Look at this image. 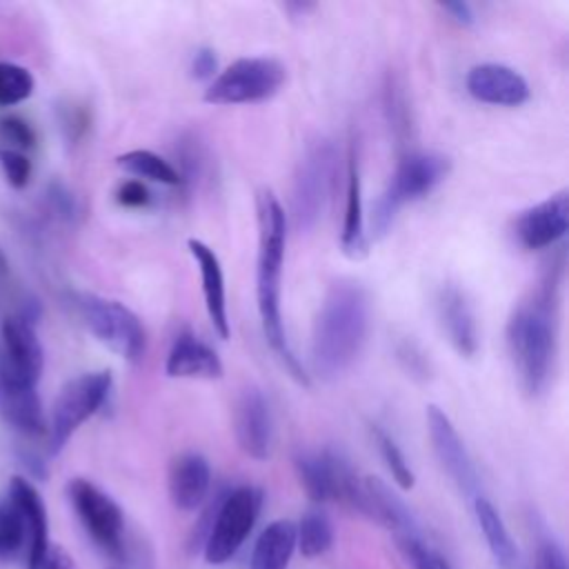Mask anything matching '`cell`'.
<instances>
[{
    "instance_id": "1",
    "label": "cell",
    "mask_w": 569,
    "mask_h": 569,
    "mask_svg": "<svg viewBox=\"0 0 569 569\" xmlns=\"http://www.w3.org/2000/svg\"><path fill=\"white\" fill-rule=\"evenodd\" d=\"M562 282V260L547 269L540 284L520 300L505 329L507 351L522 391L540 396L551 378L558 353V300Z\"/></svg>"
},
{
    "instance_id": "2",
    "label": "cell",
    "mask_w": 569,
    "mask_h": 569,
    "mask_svg": "<svg viewBox=\"0 0 569 569\" xmlns=\"http://www.w3.org/2000/svg\"><path fill=\"white\" fill-rule=\"evenodd\" d=\"M258 207V258H256V300L264 340L276 353L282 369L300 385L309 387V373L293 353L280 311V278L287 242V216L271 189H262L256 200Z\"/></svg>"
},
{
    "instance_id": "3",
    "label": "cell",
    "mask_w": 569,
    "mask_h": 569,
    "mask_svg": "<svg viewBox=\"0 0 569 569\" xmlns=\"http://www.w3.org/2000/svg\"><path fill=\"white\" fill-rule=\"evenodd\" d=\"M369 320V296L360 282L340 278L329 284L311 331V365L322 380H338L351 369L365 349Z\"/></svg>"
},
{
    "instance_id": "4",
    "label": "cell",
    "mask_w": 569,
    "mask_h": 569,
    "mask_svg": "<svg viewBox=\"0 0 569 569\" xmlns=\"http://www.w3.org/2000/svg\"><path fill=\"white\" fill-rule=\"evenodd\" d=\"M451 162L447 156L436 151H409L400 158L393 176L389 178L385 191L376 200L371 213V233L382 238L389 233L402 204L429 196L447 176Z\"/></svg>"
},
{
    "instance_id": "5",
    "label": "cell",
    "mask_w": 569,
    "mask_h": 569,
    "mask_svg": "<svg viewBox=\"0 0 569 569\" xmlns=\"http://www.w3.org/2000/svg\"><path fill=\"white\" fill-rule=\"evenodd\" d=\"M260 507L262 491L253 485H240L218 496L202 542V556L209 565H224L240 551L260 516Z\"/></svg>"
},
{
    "instance_id": "6",
    "label": "cell",
    "mask_w": 569,
    "mask_h": 569,
    "mask_svg": "<svg viewBox=\"0 0 569 569\" xmlns=\"http://www.w3.org/2000/svg\"><path fill=\"white\" fill-rule=\"evenodd\" d=\"M293 467L311 502H342L358 513L362 511V478L340 451H298Z\"/></svg>"
},
{
    "instance_id": "7",
    "label": "cell",
    "mask_w": 569,
    "mask_h": 569,
    "mask_svg": "<svg viewBox=\"0 0 569 569\" xmlns=\"http://www.w3.org/2000/svg\"><path fill=\"white\" fill-rule=\"evenodd\" d=\"M287 80V69L269 56L238 58L224 67L204 89L209 104H253L273 98Z\"/></svg>"
},
{
    "instance_id": "8",
    "label": "cell",
    "mask_w": 569,
    "mask_h": 569,
    "mask_svg": "<svg viewBox=\"0 0 569 569\" xmlns=\"http://www.w3.org/2000/svg\"><path fill=\"white\" fill-rule=\"evenodd\" d=\"M73 305L93 338L116 356L129 362H138L144 356L147 333L129 307L96 293H78Z\"/></svg>"
},
{
    "instance_id": "9",
    "label": "cell",
    "mask_w": 569,
    "mask_h": 569,
    "mask_svg": "<svg viewBox=\"0 0 569 569\" xmlns=\"http://www.w3.org/2000/svg\"><path fill=\"white\" fill-rule=\"evenodd\" d=\"M111 373L102 371H87L71 378L56 396L51 405V416L47 422V440L49 453H58L71 436L93 416L100 411L104 400L111 391Z\"/></svg>"
},
{
    "instance_id": "10",
    "label": "cell",
    "mask_w": 569,
    "mask_h": 569,
    "mask_svg": "<svg viewBox=\"0 0 569 569\" xmlns=\"http://www.w3.org/2000/svg\"><path fill=\"white\" fill-rule=\"evenodd\" d=\"M67 496L91 542L120 565L127 556L124 513L120 505L87 478L69 480Z\"/></svg>"
},
{
    "instance_id": "11",
    "label": "cell",
    "mask_w": 569,
    "mask_h": 569,
    "mask_svg": "<svg viewBox=\"0 0 569 569\" xmlns=\"http://www.w3.org/2000/svg\"><path fill=\"white\" fill-rule=\"evenodd\" d=\"M336 151L327 140H318L302 153L291 191V216L298 231H309L325 211L333 187Z\"/></svg>"
},
{
    "instance_id": "12",
    "label": "cell",
    "mask_w": 569,
    "mask_h": 569,
    "mask_svg": "<svg viewBox=\"0 0 569 569\" xmlns=\"http://www.w3.org/2000/svg\"><path fill=\"white\" fill-rule=\"evenodd\" d=\"M44 367V351L36 320L27 313L7 316L0 325V385L38 389Z\"/></svg>"
},
{
    "instance_id": "13",
    "label": "cell",
    "mask_w": 569,
    "mask_h": 569,
    "mask_svg": "<svg viewBox=\"0 0 569 569\" xmlns=\"http://www.w3.org/2000/svg\"><path fill=\"white\" fill-rule=\"evenodd\" d=\"M427 431H429L431 449H433L440 467L447 471V476L456 482V487L465 496L478 498L480 496V478H478L476 465H473L460 433L456 431L453 422L436 405L427 407Z\"/></svg>"
},
{
    "instance_id": "14",
    "label": "cell",
    "mask_w": 569,
    "mask_h": 569,
    "mask_svg": "<svg viewBox=\"0 0 569 569\" xmlns=\"http://www.w3.org/2000/svg\"><path fill=\"white\" fill-rule=\"evenodd\" d=\"M233 433L244 456L267 460L273 447V416L269 400L258 387L240 391L233 407Z\"/></svg>"
},
{
    "instance_id": "15",
    "label": "cell",
    "mask_w": 569,
    "mask_h": 569,
    "mask_svg": "<svg viewBox=\"0 0 569 569\" xmlns=\"http://www.w3.org/2000/svg\"><path fill=\"white\" fill-rule=\"evenodd\" d=\"M436 311L440 329L460 358H473L480 347L476 311L465 293L453 282H445L436 296Z\"/></svg>"
},
{
    "instance_id": "16",
    "label": "cell",
    "mask_w": 569,
    "mask_h": 569,
    "mask_svg": "<svg viewBox=\"0 0 569 569\" xmlns=\"http://www.w3.org/2000/svg\"><path fill=\"white\" fill-rule=\"evenodd\" d=\"M567 229H569L567 191L553 193L547 200L525 209L513 222L516 240L531 251L553 247L560 238H565Z\"/></svg>"
},
{
    "instance_id": "17",
    "label": "cell",
    "mask_w": 569,
    "mask_h": 569,
    "mask_svg": "<svg viewBox=\"0 0 569 569\" xmlns=\"http://www.w3.org/2000/svg\"><path fill=\"white\" fill-rule=\"evenodd\" d=\"M7 496L16 502L18 511L22 516V522H24L27 569H40L53 549L51 538H49L47 505H44L40 491L22 476L11 478V482L7 487Z\"/></svg>"
},
{
    "instance_id": "18",
    "label": "cell",
    "mask_w": 569,
    "mask_h": 569,
    "mask_svg": "<svg viewBox=\"0 0 569 569\" xmlns=\"http://www.w3.org/2000/svg\"><path fill=\"white\" fill-rule=\"evenodd\" d=\"M465 87L478 102L493 107H520L529 100L527 80L500 62H482L467 71Z\"/></svg>"
},
{
    "instance_id": "19",
    "label": "cell",
    "mask_w": 569,
    "mask_h": 569,
    "mask_svg": "<svg viewBox=\"0 0 569 569\" xmlns=\"http://www.w3.org/2000/svg\"><path fill=\"white\" fill-rule=\"evenodd\" d=\"M167 489L171 505L180 511H196L209 496L211 467L202 453L184 451L169 465Z\"/></svg>"
},
{
    "instance_id": "20",
    "label": "cell",
    "mask_w": 569,
    "mask_h": 569,
    "mask_svg": "<svg viewBox=\"0 0 569 569\" xmlns=\"http://www.w3.org/2000/svg\"><path fill=\"white\" fill-rule=\"evenodd\" d=\"M365 518L371 522L387 527L396 533V538L420 536L418 522L402 498L380 478L367 476L362 478V511Z\"/></svg>"
},
{
    "instance_id": "21",
    "label": "cell",
    "mask_w": 569,
    "mask_h": 569,
    "mask_svg": "<svg viewBox=\"0 0 569 569\" xmlns=\"http://www.w3.org/2000/svg\"><path fill=\"white\" fill-rule=\"evenodd\" d=\"M340 249L351 260H362L369 253V236L365 231V207H362V178H360L356 140H351L349 156H347V191H345Z\"/></svg>"
},
{
    "instance_id": "22",
    "label": "cell",
    "mask_w": 569,
    "mask_h": 569,
    "mask_svg": "<svg viewBox=\"0 0 569 569\" xmlns=\"http://www.w3.org/2000/svg\"><path fill=\"white\" fill-rule=\"evenodd\" d=\"M164 373L169 378H189V380H218L224 373L220 356L202 342L198 336L184 331L178 333L167 360Z\"/></svg>"
},
{
    "instance_id": "23",
    "label": "cell",
    "mask_w": 569,
    "mask_h": 569,
    "mask_svg": "<svg viewBox=\"0 0 569 569\" xmlns=\"http://www.w3.org/2000/svg\"><path fill=\"white\" fill-rule=\"evenodd\" d=\"M191 258L198 264L200 280H202V296H204V309L211 320V327L216 333L227 340L229 338V313H227V296H224V273L222 264L218 260V253L204 244L202 240L189 238L187 242Z\"/></svg>"
},
{
    "instance_id": "24",
    "label": "cell",
    "mask_w": 569,
    "mask_h": 569,
    "mask_svg": "<svg viewBox=\"0 0 569 569\" xmlns=\"http://www.w3.org/2000/svg\"><path fill=\"white\" fill-rule=\"evenodd\" d=\"M0 416L22 436L36 438L47 433V418L38 389L0 385Z\"/></svg>"
},
{
    "instance_id": "25",
    "label": "cell",
    "mask_w": 569,
    "mask_h": 569,
    "mask_svg": "<svg viewBox=\"0 0 569 569\" xmlns=\"http://www.w3.org/2000/svg\"><path fill=\"white\" fill-rule=\"evenodd\" d=\"M296 551V525L291 520L269 522L253 542L249 569H287Z\"/></svg>"
},
{
    "instance_id": "26",
    "label": "cell",
    "mask_w": 569,
    "mask_h": 569,
    "mask_svg": "<svg viewBox=\"0 0 569 569\" xmlns=\"http://www.w3.org/2000/svg\"><path fill=\"white\" fill-rule=\"evenodd\" d=\"M473 513H476L478 527H480L496 562L502 569H516L518 567V547H516L502 516L498 513V509L485 496H478V498H473Z\"/></svg>"
},
{
    "instance_id": "27",
    "label": "cell",
    "mask_w": 569,
    "mask_h": 569,
    "mask_svg": "<svg viewBox=\"0 0 569 569\" xmlns=\"http://www.w3.org/2000/svg\"><path fill=\"white\" fill-rule=\"evenodd\" d=\"M116 162L127 173L136 176V180L144 178V180L160 182V184H167V187L182 184V178H180L178 169L169 160H164L162 156L153 153L151 149H131L127 153H120Z\"/></svg>"
},
{
    "instance_id": "28",
    "label": "cell",
    "mask_w": 569,
    "mask_h": 569,
    "mask_svg": "<svg viewBox=\"0 0 569 569\" xmlns=\"http://www.w3.org/2000/svg\"><path fill=\"white\" fill-rule=\"evenodd\" d=\"M333 545V525L322 509H309L296 525V549L305 558H320Z\"/></svg>"
},
{
    "instance_id": "29",
    "label": "cell",
    "mask_w": 569,
    "mask_h": 569,
    "mask_svg": "<svg viewBox=\"0 0 569 569\" xmlns=\"http://www.w3.org/2000/svg\"><path fill=\"white\" fill-rule=\"evenodd\" d=\"M382 104H385L387 122H389L398 144H405L411 138L413 120H411V107H409L405 84L396 73H387L385 89H382Z\"/></svg>"
},
{
    "instance_id": "30",
    "label": "cell",
    "mask_w": 569,
    "mask_h": 569,
    "mask_svg": "<svg viewBox=\"0 0 569 569\" xmlns=\"http://www.w3.org/2000/svg\"><path fill=\"white\" fill-rule=\"evenodd\" d=\"M369 433H371V440L382 458V462L387 465L393 482L400 487V489H413L416 485V473L411 469V465L407 462L400 445L393 440V436H389L380 425H369Z\"/></svg>"
},
{
    "instance_id": "31",
    "label": "cell",
    "mask_w": 569,
    "mask_h": 569,
    "mask_svg": "<svg viewBox=\"0 0 569 569\" xmlns=\"http://www.w3.org/2000/svg\"><path fill=\"white\" fill-rule=\"evenodd\" d=\"M27 549V531L16 502L4 496L0 502V558H16Z\"/></svg>"
},
{
    "instance_id": "32",
    "label": "cell",
    "mask_w": 569,
    "mask_h": 569,
    "mask_svg": "<svg viewBox=\"0 0 569 569\" xmlns=\"http://www.w3.org/2000/svg\"><path fill=\"white\" fill-rule=\"evenodd\" d=\"M36 80L31 71L16 62H0V107H16L31 98Z\"/></svg>"
},
{
    "instance_id": "33",
    "label": "cell",
    "mask_w": 569,
    "mask_h": 569,
    "mask_svg": "<svg viewBox=\"0 0 569 569\" xmlns=\"http://www.w3.org/2000/svg\"><path fill=\"white\" fill-rule=\"evenodd\" d=\"M393 353H396V360L398 365L402 367V371L418 380V382H425L431 378V360L429 356L420 349L418 342H413L411 338H402L396 342L393 347Z\"/></svg>"
},
{
    "instance_id": "34",
    "label": "cell",
    "mask_w": 569,
    "mask_h": 569,
    "mask_svg": "<svg viewBox=\"0 0 569 569\" xmlns=\"http://www.w3.org/2000/svg\"><path fill=\"white\" fill-rule=\"evenodd\" d=\"M398 545L413 569H451V565L433 547H429L420 536L398 538Z\"/></svg>"
},
{
    "instance_id": "35",
    "label": "cell",
    "mask_w": 569,
    "mask_h": 569,
    "mask_svg": "<svg viewBox=\"0 0 569 569\" xmlns=\"http://www.w3.org/2000/svg\"><path fill=\"white\" fill-rule=\"evenodd\" d=\"M0 164H2L4 178L11 187H16V189L27 187V182L31 178V162L22 151H16V149L2 151L0 153Z\"/></svg>"
},
{
    "instance_id": "36",
    "label": "cell",
    "mask_w": 569,
    "mask_h": 569,
    "mask_svg": "<svg viewBox=\"0 0 569 569\" xmlns=\"http://www.w3.org/2000/svg\"><path fill=\"white\" fill-rule=\"evenodd\" d=\"M116 200H118V204H122V207L140 209V207H147V204H149L151 193H149V189H147V184H144L142 180L129 178V180L120 182V187L116 189Z\"/></svg>"
},
{
    "instance_id": "37",
    "label": "cell",
    "mask_w": 569,
    "mask_h": 569,
    "mask_svg": "<svg viewBox=\"0 0 569 569\" xmlns=\"http://www.w3.org/2000/svg\"><path fill=\"white\" fill-rule=\"evenodd\" d=\"M0 136L9 144H13L16 151H22V149L33 144V131L20 118H4V120H0Z\"/></svg>"
},
{
    "instance_id": "38",
    "label": "cell",
    "mask_w": 569,
    "mask_h": 569,
    "mask_svg": "<svg viewBox=\"0 0 569 569\" xmlns=\"http://www.w3.org/2000/svg\"><path fill=\"white\" fill-rule=\"evenodd\" d=\"M536 569H567V556L556 540L545 538L538 542Z\"/></svg>"
},
{
    "instance_id": "39",
    "label": "cell",
    "mask_w": 569,
    "mask_h": 569,
    "mask_svg": "<svg viewBox=\"0 0 569 569\" xmlns=\"http://www.w3.org/2000/svg\"><path fill=\"white\" fill-rule=\"evenodd\" d=\"M191 78L196 80H213L218 71V58L211 47H200L193 51L191 62H189Z\"/></svg>"
},
{
    "instance_id": "40",
    "label": "cell",
    "mask_w": 569,
    "mask_h": 569,
    "mask_svg": "<svg viewBox=\"0 0 569 569\" xmlns=\"http://www.w3.org/2000/svg\"><path fill=\"white\" fill-rule=\"evenodd\" d=\"M440 9L449 16V20H453L460 27H469L476 20L473 9H471L469 2H460V0L458 2H445V4H440Z\"/></svg>"
},
{
    "instance_id": "41",
    "label": "cell",
    "mask_w": 569,
    "mask_h": 569,
    "mask_svg": "<svg viewBox=\"0 0 569 569\" xmlns=\"http://www.w3.org/2000/svg\"><path fill=\"white\" fill-rule=\"evenodd\" d=\"M71 567V562H69V558L60 551V549H51V553L47 556V560H44V565L40 567V569H69Z\"/></svg>"
},
{
    "instance_id": "42",
    "label": "cell",
    "mask_w": 569,
    "mask_h": 569,
    "mask_svg": "<svg viewBox=\"0 0 569 569\" xmlns=\"http://www.w3.org/2000/svg\"><path fill=\"white\" fill-rule=\"evenodd\" d=\"M316 9V4L311 2H287L284 4V11L291 16V18H305L307 13H311Z\"/></svg>"
},
{
    "instance_id": "43",
    "label": "cell",
    "mask_w": 569,
    "mask_h": 569,
    "mask_svg": "<svg viewBox=\"0 0 569 569\" xmlns=\"http://www.w3.org/2000/svg\"><path fill=\"white\" fill-rule=\"evenodd\" d=\"M107 569H127L124 565H111V567H107Z\"/></svg>"
}]
</instances>
